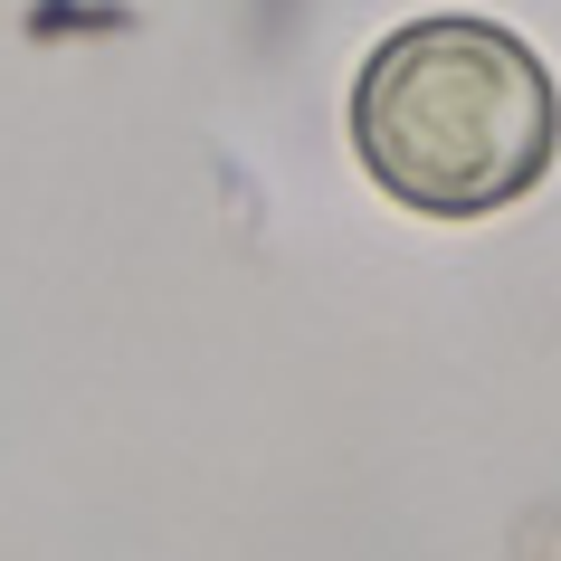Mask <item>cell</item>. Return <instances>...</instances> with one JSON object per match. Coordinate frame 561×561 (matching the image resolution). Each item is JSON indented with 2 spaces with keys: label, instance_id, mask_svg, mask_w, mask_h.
<instances>
[{
  "label": "cell",
  "instance_id": "obj_1",
  "mask_svg": "<svg viewBox=\"0 0 561 561\" xmlns=\"http://www.w3.org/2000/svg\"><path fill=\"white\" fill-rule=\"evenodd\" d=\"M353 144L390 201L428 219H485L552 172L561 95L514 30L447 10L371 48L353 87Z\"/></svg>",
  "mask_w": 561,
  "mask_h": 561
}]
</instances>
